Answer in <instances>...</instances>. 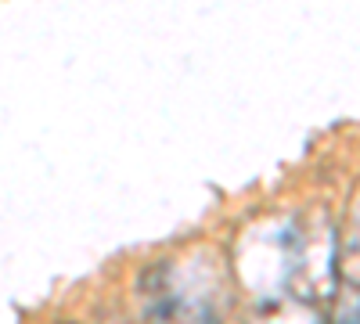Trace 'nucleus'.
I'll return each instance as SVG.
<instances>
[{
    "label": "nucleus",
    "mask_w": 360,
    "mask_h": 324,
    "mask_svg": "<svg viewBox=\"0 0 360 324\" xmlns=\"http://www.w3.org/2000/svg\"><path fill=\"white\" fill-rule=\"evenodd\" d=\"M148 324H217L213 303L195 296H176L173 288H162L152 299V317Z\"/></svg>",
    "instance_id": "obj_1"
},
{
    "label": "nucleus",
    "mask_w": 360,
    "mask_h": 324,
    "mask_svg": "<svg viewBox=\"0 0 360 324\" xmlns=\"http://www.w3.org/2000/svg\"><path fill=\"white\" fill-rule=\"evenodd\" d=\"M256 324H328L324 313L310 299H270L263 303Z\"/></svg>",
    "instance_id": "obj_2"
}]
</instances>
